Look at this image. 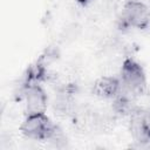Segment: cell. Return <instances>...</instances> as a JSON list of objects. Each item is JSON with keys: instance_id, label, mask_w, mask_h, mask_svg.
<instances>
[{"instance_id": "1", "label": "cell", "mask_w": 150, "mask_h": 150, "mask_svg": "<svg viewBox=\"0 0 150 150\" xmlns=\"http://www.w3.org/2000/svg\"><path fill=\"white\" fill-rule=\"evenodd\" d=\"M122 90L131 96L143 95L146 90V76L143 67L131 57H125L121 66Z\"/></svg>"}, {"instance_id": "2", "label": "cell", "mask_w": 150, "mask_h": 150, "mask_svg": "<svg viewBox=\"0 0 150 150\" xmlns=\"http://www.w3.org/2000/svg\"><path fill=\"white\" fill-rule=\"evenodd\" d=\"M150 23V11L145 4L138 0H129L118 19V28L122 30L135 28L145 29Z\"/></svg>"}, {"instance_id": "3", "label": "cell", "mask_w": 150, "mask_h": 150, "mask_svg": "<svg viewBox=\"0 0 150 150\" xmlns=\"http://www.w3.org/2000/svg\"><path fill=\"white\" fill-rule=\"evenodd\" d=\"M56 128L57 127L50 121L46 112H41L27 115L20 127V130L29 139L49 141Z\"/></svg>"}, {"instance_id": "4", "label": "cell", "mask_w": 150, "mask_h": 150, "mask_svg": "<svg viewBox=\"0 0 150 150\" xmlns=\"http://www.w3.org/2000/svg\"><path fill=\"white\" fill-rule=\"evenodd\" d=\"M130 132L134 139L142 144H150V110L136 108L130 114Z\"/></svg>"}, {"instance_id": "5", "label": "cell", "mask_w": 150, "mask_h": 150, "mask_svg": "<svg viewBox=\"0 0 150 150\" xmlns=\"http://www.w3.org/2000/svg\"><path fill=\"white\" fill-rule=\"evenodd\" d=\"M23 97L26 114H41L47 109V95L39 83H32L23 87Z\"/></svg>"}, {"instance_id": "6", "label": "cell", "mask_w": 150, "mask_h": 150, "mask_svg": "<svg viewBox=\"0 0 150 150\" xmlns=\"http://www.w3.org/2000/svg\"><path fill=\"white\" fill-rule=\"evenodd\" d=\"M122 90L120 77L116 76H101L94 83L93 91L100 98H114Z\"/></svg>"}, {"instance_id": "7", "label": "cell", "mask_w": 150, "mask_h": 150, "mask_svg": "<svg viewBox=\"0 0 150 150\" xmlns=\"http://www.w3.org/2000/svg\"><path fill=\"white\" fill-rule=\"evenodd\" d=\"M76 1H77L80 5H82V6H86V5H88V4H89L91 0H76Z\"/></svg>"}]
</instances>
